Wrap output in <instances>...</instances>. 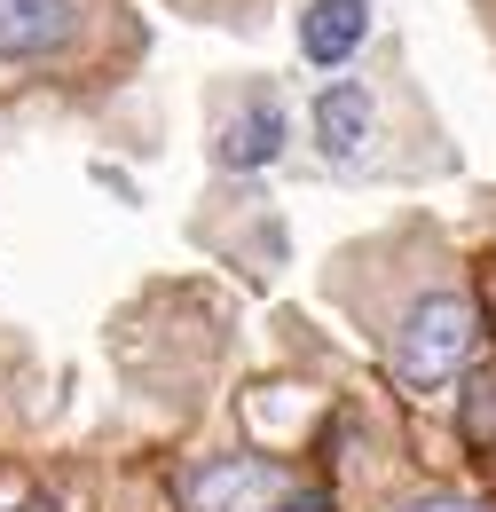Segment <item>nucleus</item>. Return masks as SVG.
<instances>
[{"mask_svg":"<svg viewBox=\"0 0 496 512\" xmlns=\"http://www.w3.org/2000/svg\"><path fill=\"white\" fill-rule=\"evenodd\" d=\"M473 355H481V308H473V292L465 284H434V292H418L402 323L386 331V363H394V379L402 386H449L473 371Z\"/></svg>","mask_w":496,"mask_h":512,"instance_id":"obj_1","label":"nucleus"},{"mask_svg":"<svg viewBox=\"0 0 496 512\" xmlns=\"http://www.w3.org/2000/svg\"><path fill=\"white\" fill-rule=\"evenodd\" d=\"M308 127L331 174H371L378 166V95L363 79H323L308 103Z\"/></svg>","mask_w":496,"mask_h":512,"instance_id":"obj_2","label":"nucleus"},{"mask_svg":"<svg viewBox=\"0 0 496 512\" xmlns=\"http://www.w3.org/2000/svg\"><path fill=\"white\" fill-rule=\"evenodd\" d=\"M79 0H0V71H40L79 48Z\"/></svg>","mask_w":496,"mask_h":512,"instance_id":"obj_3","label":"nucleus"},{"mask_svg":"<svg viewBox=\"0 0 496 512\" xmlns=\"http://www.w3.org/2000/svg\"><path fill=\"white\" fill-rule=\"evenodd\" d=\"M268 497H276V465L260 457H205L182 473L189 512H268Z\"/></svg>","mask_w":496,"mask_h":512,"instance_id":"obj_4","label":"nucleus"},{"mask_svg":"<svg viewBox=\"0 0 496 512\" xmlns=\"http://www.w3.org/2000/svg\"><path fill=\"white\" fill-rule=\"evenodd\" d=\"M276 150H284V103L276 95H252L245 111H229L213 127V166L221 174H260V166H276Z\"/></svg>","mask_w":496,"mask_h":512,"instance_id":"obj_5","label":"nucleus"},{"mask_svg":"<svg viewBox=\"0 0 496 512\" xmlns=\"http://www.w3.org/2000/svg\"><path fill=\"white\" fill-rule=\"evenodd\" d=\"M371 24H378L371 0H315L308 16H300V56H308L315 71H347L355 48L371 40Z\"/></svg>","mask_w":496,"mask_h":512,"instance_id":"obj_6","label":"nucleus"},{"mask_svg":"<svg viewBox=\"0 0 496 512\" xmlns=\"http://www.w3.org/2000/svg\"><path fill=\"white\" fill-rule=\"evenodd\" d=\"M465 426H473V442L496 434V371H481V379L465 386Z\"/></svg>","mask_w":496,"mask_h":512,"instance_id":"obj_7","label":"nucleus"},{"mask_svg":"<svg viewBox=\"0 0 496 512\" xmlns=\"http://www.w3.org/2000/svg\"><path fill=\"white\" fill-rule=\"evenodd\" d=\"M386 512H481L473 497H449V489H418V497H402V505H386Z\"/></svg>","mask_w":496,"mask_h":512,"instance_id":"obj_8","label":"nucleus"},{"mask_svg":"<svg viewBox=\"0 0 496 512\" xmlns=\"http://www.w3.org/2000/svg\"><path fill=\"white\" fill-rule=\"evenodd\" d=\"M276 512H331V497H323V489H292Z\"/></svg>","mask_w":496,"mask_h":512,"instance_id":"obj_9","label":"nucleus"},{"mask_svg":"<svg viewBox=\"0 0 496 512\" xmlns=\"http://www.w3.org/2000/svg\"><path fill=\"white\" fill-rule=\"evenodd\" d=\"M16 512H48V505H16Z\"/></svg>","mask_w":496,"mask_h":512,"instance_id":"obj_10","label":"nucleus"}]
</instances>
